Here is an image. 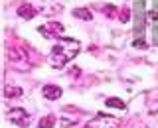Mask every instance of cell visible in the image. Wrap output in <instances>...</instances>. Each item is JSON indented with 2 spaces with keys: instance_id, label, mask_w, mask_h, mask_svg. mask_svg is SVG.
Wrapping results in <instances>:
<instances>
[{
  "instance_id": "6da1fadb",
  "label": "cell",
  "mask_w": 158,
  "mask_h": 128,
  "mask_svg": "<svg viewBox=\"0 0 158 128\" xmlns=\"http://www.w3.org/2000/svg\"><path fill=\"white\" fill-rule=\"evenodd\" d=\"M79 47H81V43H79L77 39L61 38L56 46L52 47V51H49V61H52V67L61 69L65 63H69L79 53Z\"/></svg>"
},
{
  "instance_id": "7a4b0ae2",
  "label": "cell",
  "mask_w": 158,
  "mask_h": 128,
  "mask_svg": "<svg viewBox=\"0 0 158 128\" xmlns=\"http://www.w3.org/2000/svg\"><path fill=\"white\" fill-rule=\"evenodd\" d=\"M6 55H8V61L12 63V67H16L18 71H28L30 69V57L22 47H18V46L8 47Z\"/></svg>"
},
{
  "instance_id": "3957f363",
  "label": "cell",
  "mask_w": 158,
  "mask_h": 128,
  "mask_svg": "<svg viewBox=\"0 0 158 128\" xmlns=\"http://www.w3.org/2000/svg\"><path fill=\"white\" fill-rule=\"evenodd\" d=\"M85 128H121V120L109 114H97L87 122Z\"/></svg>"
},
{
  "instance_id": "277c9868",
  "label": "cell",
  "mask_w": 158,
  "mask_h": 128,
  "mask_svg": "<svg viewBox=\"0 0 158 128\" xmlns=\"http://www.w3.org/2000/svg\"><path fill=\"white\" fill-rule=\"evenodd\" d=\"M38 32L42 34V36H46V38L61 39V38H63V32H65V28H63L59 22H48V24H44V26H40Z\"/></svg>"
},
{
  "instance_id": "5b68a950",
  "label": "cell",
  "mask_w": 158,
  "mask_h": 128,
  "mask_svg": "<svg viewBox=\"0 0 158 128\" xmlns=\"http://www.w3.org/2000/svg\"><path fill=\"white\" fill-rule=\"evenodd\" d=\"M6 118L12 120V122H16V126H22V128H26L30 124V114L24 108H10L6 112Z\"/></svg>"
},
{
  "instance_id": "8992f818",
  "label": "cell",
  "mask_w": 158,
  "mask_h": 128,
  "mask_svg": "<svg viewBox=\"0 0 158 128\" xmlns=\"http://www.w3.org/2000/svg\"><path fill=\"white\" fill-rule=\"evenodd\" d=\"M42 93H44V97H46V98H49V101H57V98L63 95L61 87H57V85H46V87L42 89Z\"/></svg>"
},
{
  "instance_id": "52a82bcc",
  "label": "cell",
  "mask_w": 158,
  "mask_h": 128,
  "mask_svg": "<svg viewBox=\"0 0 158 128\" xmlns=\"http://www.w3.org/2000/svg\"><path fill=\"white\" fill-rule=\"evenodd\" d=\"M38 14V10L32 6V4H22V6L18 8V16L20 18H24V20H30V18H34Z\"/></svg>"
},
{
  "instance_id": "ba28073f",
  "label": "cell",
  "mask_w": 158,
  "mask_h": 128,
  "mask_svg": "<svg viewBox=\"0 0 158 128\" xmlns=\"http://www.w3.org/2000/svg\"><path fill=\"white\" fill-rule=\"evenodd\" d=\"M4 97L6 98H18V97H22V89L16 87V85H6L4 87Z\"/></svg>"
},
{
  "instance_id": "9c48e42d",
  "label": "cell",
  "mask_w": 158,
  "mask_h": 128,
  "mask_svg": "<svg viewBox=\"0 0 158 128\" xmlns=\"http://www.w3.org/2000/svg\"><path fill=\"white\" fill-rule=\"evenodd\" d=\"M73 16L79 18V20H85V22H89V20H93V14H91V10H87V8H75L73 10Z\"/></svg>"
},
{
  "instance_id": "30bf717a",
  "label": "cell",
  "mask_w": 158,
  "mask_h": 128,
  "mask_svg": "<svg viewBox=\"0 0 158 128\" xmlns=\"http://www.w3.org/2000/svg\"><path fill=\"white\" fill-rule=\"evenodd\" d=\"M105 105H107V106H111V108H118V110H123V108H125V102H123L121 98H117V97L107 98V101H105Z\"/></svg>"
},
{
  "instance_id": "8fae6325",
  "label": "cell",
  "mask_w": 158,
  "mask_h": 128,
  "mask_svg": "<svg viewBox=\"0 0 158 128\" xmlns=\"http://www.w3.org/2000/svg\"><path fill=\"white\" fill-rule=\"evenodd\" d=\"M53 124H56V116L53 114H48V116H44L42 120H40V128H53Z\"/></svg>"
},
{
  "instance_id": "7c38bea8",
  "label": "cell",
  "mask_w": 158,
  "mask_h": 128,
  "mask_svg": "<svg viewBox=\"0 0 158 128\" xmlns=\"http://www.w3.org/2000/svg\"><path fill=\"white\" fill-rule=\"evenodd\" d=\"M118 20H121V22H123V24H127V22H131V20H132V10H131V8H128V6H125V8H123V10H121V14H118Z\"/></svg>"
},
{
  "instance_id": "4fadbf2b",
  "label": "cell",
  "mask_w": 158,
  "mask_h": 128,
  "mask_svg": "<svg viewBox=\"0 0 158 128\" xmlns=\"http://www.w3.org/2000/svg\"><path fill=\"white\" fill-rule=\"evenodd\" d=\"M103 12H105L109 18H111V16H117V8L115 6H103Z\"/></svg>"
},
{
  "instance_id": "5bb4252c",
  "label": "cell",
  "mask_w": 158,
  "mask_h": 128,
  "mask_svg": "<svg viewBox=\"0 0 158 128\" xmlns=\"http://www.w3.org/2000/svg\"><path fill=\"white\" fill-rule=\"evenodd\" d=\"M150 18L152 20H158V12H150Z\"/></svg>"
}]
</instances>
